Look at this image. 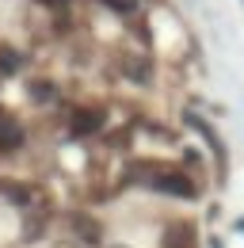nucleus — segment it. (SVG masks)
Masks as SVG:
<instances>
[{
    "label": "nucleus",
    "instance_id": "1",
    "mask_svg": "<svg viewBox=\"0 0 244 248\" xmlns=\"http://www.w3.org/2000/svg\"><path fill=\"white\" fill-rule=\"evenodd\" d=\"M23 145V126L15 123V115L0 111V149H19Z\"/></svg>",
    "mask_w": 244,
    "mask_h": 248
},
{
    "label": "nucleus",
    "instance_id": "2",
    "mask_svg": "<svg viewBox=\"0 0 244 248\" xmlns=\"http://www.w3.org/2000/svg\"><path fill=\"white\" fill-rule=\"evenodd\" d=\"M152 184L160 187V191H172V195H195V184L183 176V172H160V176H152Z\"/></svg>",
    "mask_w": 244,
    "mask_h": 248
},
{
    "label": "nucleus",
    "instance_id": "3",
    "mask_svg": "<svg viewBox=\"0 0 244 248\" xmlns=\"http://www.w3.org/2000/svg\"><path fill=\"white\" fill-rule=\"evenodd\" d=\"M103 126V111H76L73 115V134H95Z\"/></svg>",
    "mask_w": 244,
    "mask_h": 248
},
{
    "label": "nucleus",
    "instance_id": "4",
    "mask_svg": "<svg viewBox=\"0 0 244 248\" xmlns=\"http://www.w3.org/2000/svg\"><path fill=\"white\" fill-rule=\"evenodd\" d=\"M73 229H76V233H80V241H88V245H95V241H99V233H103V229H99V221L88 217V214H73Z\"/></svg>",
    "mask_w": 244,
    "mask_h": 248
},
{
    "label": "nucleus",
    "instance_id": "5",
    "mask_svg": "<svg viewBox=\"0 0 244 248\" xmlns=\"http://www.w3.org/2000/svg\"><path fill=\"white\" fill-rule=\"evenodd\" d=\"M0 195H8L15 206H27V202H30V187H27V184H12V180H0Z\"/></svg>",
    "mask_w": 244,
    "mask_h": 248
},
{
    "label": "nucleus",
    "instance_id": "6",
    "mask_svg": "<svg viewBox=\"0 0 244 248\" xmlns=\"http://www.w3.org/2000/svg\"><path fill=\"white\" fill-rule=\"evenodd\" d=\"M164 248H191V233H187L183 225L168 229V233H164Z\"/></svg>",
    "mask_w": 244,
    "mask_h": 248
},
{
    "label": "nucleus",
    "instance_id": "7",
    "mask_svg": "<svg viewBox=\"0 0 244 248\" xmlns=\"http://www.w3.org/2000/svg\"><path fill=\"white\" fill-rule=\"evenodd\" d=\"M42 225H46V214H30L27 225H23V241H38L42 237Z\"/></svg>",
    "mask_w": 244,
    "mask_h": 248
},
{
    "label": "nucleus",
    "instance_id": "8",
    "mask_svg": "<svg viewBox=\"0 0 244 248\" xmlns=\"http://www.w3.org/2000/svg\"><path fill=\"white\" fill-rule=\"evenodd\" d=\"M19 65H23V58H19L12 46H0V69H4V73H15Z\"/></svg>",
    "mask_w": 244,
    "mask_h": 248
},
{
    "label": "nucleus",
    "instance_id": "9",
    "mask_svg": "<svg viewBox=\"0 0 244 248\" xmlns=\"http://www.w3.org/2000/svg\"><path fill=\"white\" fill-rule=\"evenodd\" d=\"M30 95H34V99H54V84H34Z\"/></svg>",
    "mask_w": 244,
    "mask_h": 248
}]
</instances>
